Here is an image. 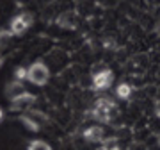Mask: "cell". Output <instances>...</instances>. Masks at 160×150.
<instances>
[{
    "instance_id": "9",
    "label": "cell",
    "mask_w": 160,
    "mask_h": 150,
    "mask_svg": "<svg viewBox=\"0 0 160 150\" xmlns=\"http://www.w3.org/2000/svg\"><path fill=\"white\" fill-rule=\"evenodd\" d=\"M20 121L29 129L30 132H39L41 129H43V123H39V121L36 120V118H32L30 115H22L20 116Z\"/></svg>"
},
{
    "instance_id": "11",
    "label": "cell",
    "mask_w": 160,
    "mask_h": 150,
    "mask_svg": "<svg viewBox=\"0 0 160 150\" xmlns=\"http://www.w3.org/2000/svg\"><path fill=\"white\" fill-rule=\"evenodd\" d=\"M12 32L9 29H0V50H4L9 43H11V40H12Z\"/></svg>"
},
{
    "instance_id": "17",
    "label": "cell",
    "mask_w": 160,
    "mask_h": 150,
    "mask_svg": "<svg viewBox=\"0 0 160 150\" xmlns=\"http://www.w3.org/2000/svg\"><path fill=\"white\" fill-rule=\"evenodd\" d=\"M2 120H4V111L0 109V121H2Z\"/></svg>"
},
{
    "instance_id": "4",
    "label": "cell",
    "mask_w": 160,
    "mask_h": 150,
    "mask_svg": "<svg viewBox=\"0 0 160 150\" xmlns=\"http://www.w3.org/2000/svg\"><path fill=\"white\" fill-rule=\"evenodd\" d=\"M112 79H114V73H112V70L109 68H103L100 72H94L92 75V89L94 91H103V89H107L110 88L112 84Z\"/></svg>"
},
{
    "instance_id": "14",
    "label": "cell",
    "mask_w": 160,
    "mask_h": 150,
    "mask_svg": "<svg viewBox=\"0 0 160 150\" xmlns=\"http://www.w3.org/2000/svg\"><path fill=\"white\" fill-rule=\"evenodd\" d=\"M14 79H18V81H27V68L25 66H18L14 70Z\"/></svg>"
},
{
    "instance_id": "15",
    "label": "cell",
    "mask_w": 160,
    "mask_h": 150,
    "mask_svg": "<svg viewBox=\"0 0 160 150\" xmlns=\"http://www.w3.org/2000/svg\"><path fill=\"white\" fill-rule=\"evenodd\" d=\"M155 115L160 118V102H157V107H155Z\"/></svg>"
},
{
    "instance_id": "2",
    "label": "cell",
    "mask_w": 160,
    "mask_h": 150,
    "mask_svg": "<svg viewBox=\"0 0 160 150\" xmlns=\"http://www.w3.org/2000/svg\"><path fill=\"white\" fill-rule=\"evenodd\" d=\"M50 79V70L43 61H36L27 68V81L36 86H45Z\"/></svg>"
},
{
    "instance_id": "10",
    "label": "cell",
    "mask_w": 160,
    "mask_h": 150,
    "mask_svg": "<svg viewBox=\"0 0 160 150\" xmlns=\"http://www.w3.org/2000/svg\"><path fill=\"white\" fill-rule=\"evenodd\" d=\"M116 95H118V98H121V100H128L130 95H132V86L128 82H121L119 86L116 88Z\"/></svg>"
},
{
    "instance_id": "12",
    "label": "cell",
    "mask_w": 160,
    "mask_h": 150,
    "mask_svg": "<svg viewBox=\"0 0 160 150\" xmlns=\"http://www.w3.org/2000/svg\"><path fill=\"white\" fill-rule=\"evenodd\" d=\"M27 150H53V148H52L46 141H43V139H34V141L29 143Z\"/></svg>"
},
{
    "instance_id": "13",
    "label": "cell",
    "mask_w": 160,
    "mask_h": 150,
    "mask_svg": "<svg viewBox=\"0 0 160 150\" xmlns=\"http://www.w3.org/2000/svg\"><path fill=\"white\" fill-rule=\"evenodd\" d=\"M27 115H30V116H32V118H36V120L39 121V123H43V125H45V123H48V116H46V115H43L41 111H34V109H29V113H27Z\"/></svg>"
},
{
    "instance_id": "7",
    "label": "cell",
    "mask_w": 160,
    "mask_h": 150,
    "mask_svg": "<svg viewBox=\"0 0 160 150\" xmlns=\"http://www.w3.org/2000/svg\"><path fill=\"white\" fill-rule=\"evenodd\" d=\"M57 25L61 29H68V30L75 29L77 27V16H75V13H71V11L61 13L57 16Z\"/></svg>"
},
{
    "instance_id": "16",
    "label": "cell",
    "mask_w": 160,
    "mask_h": 150,
    "mask_svg": "<svg viewBox=\"0 0 160 150\" xmlns=\"http://www.w3.org/2000/svg\"><path fill=\"white\" fill-rule=\"evenodd\" d=\"M4 61H6V57H4V56L0 54V68H2V64H4Z\"/></svg>"
},
{
    "instance_id": "1",
    "label": "cell",
    "mask_w": 160,
    "mask_h": 150,
    "mask_svg": "<svg viewBox=\"0 0 160 150\" xmlns=\"http://www.w3.org/2000/svg\"><path fill=\"white\" fill-rule=\"evenodd\" d=\"M114 111H116V102L107 97H103L94 102V107L91 109V116L96 121H100V123H109Z\"/></svg>"
},
{
    "instance_id": "3",
    "label": "cell",
    "mask_w": 160,
    "mask_h": 150,
    "mask_svg": "<svg viewBox=\"0 0 160 150\" xmlns=\"http://www.w3.org/2000/svg\"><path fill=\"white\" fill-rule=\"evenodd\" d=\"M32 23H34V14L29 11H23L20 13L18 16H14L9 23V30H11L14 36H22L25 30L32 27Z\"/></svg>"
},
{
    "instance_id": "6",
    "label": "cell",
    "mask_w": 160,
    "mask_h": 150,
    "mask_svg": "<svg viewBox=\"0 0 160 150\" xmlns=\"http://www.w3.org/2000/svg\"><path fill=\"white\" fill-rule=\"evenodd\" d=\"M23 91H27V89H25V84H23V81H18V79H12V81L7 82L6 88H4V95H6L9 100L18 97V95H22Z\"/></svg>"
},
{
    "instance_id": "8",
    "label": "cell",
    "mask_w": 160,
    "mask_h": 150,
    "mask_svg": "<svg viewBox=\"0 0 160 150\" xmlns=\"http://www.w3.org/2000/svg\"><path fill=\"white\" fill-rule=\"evenodd\" d=\"M103 134H105V131H103L102 125H92V127L86 129L84 139L89 143H100V141H103Z\"/></svg>"
},
{
    "instance_id": "5",
    "label": "cell",
    "mask_w": 160,
    "mask_h": 150,
    "mask_svg": "<svg viewBox=\"0 0 160 150\" xmlns=\"http://www.w3.org/2000/svg\"><path fill=\"white\" fill-rule=\"evenodd\" d=\"M38 100V97L36 95H32V93L29 91H23L22 95H18V97L11 98V105H9V109L14 113V111H27L30 107V105H34V102Z\"/></svg>"
}]
</instances>
